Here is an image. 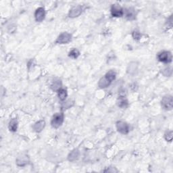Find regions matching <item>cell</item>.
Segmentation results:
<instances>
[{
  "label": "cell",
  "mask_w": 173,
  "mask_h": 173,
  "mask_svg": "<svg viewBox=\"0 0 173 173\" xmlns=\"http://www.w3.org/2000/svg\"><path fill=\"white\" fill-rule=\"evenodd\" d=\"M162 106L166 110H171L173 106L172 96L171 95H167L162 97L161 100Z\"/></svg>",
  "instance_id": "3"
},
{
  "label": "cell",
  "mask_w": 173,
  "mask_h": 173,
  "mask_svg": "<svg viewBox=\"0 0 173 173\" xmlns=\"http://www.w3.org/2000/svg\"><path fill=\"white\" fill-rule=\"evenodd\" d=\"M8 129L10 131L12 132H16L18 129V121L16 119L14 118L12 119L9 122L8 124Z\"/></svg>",
  "instance_id": "17"
},
{
  "label": "cell",
  "mask_w": 173,
  "mask_h": 173,
  "mask_svg": "<svg viewBox=\"0 0 173 173\" xmlns=\"http://www.w3.org/2000/svg\"><path fill=\"white\" fill-rule=\"evenodd\" d=\"M132 36L133 39H135V40H139V39H140L141 37V32L138 31H134L133 32Z\"/></svg>",
  "instance_id": "23"
},
{
  "label": "cell",
  "mask_w": 173,
  "mask_h": 173,
  "mask_svg": "<svg viewBox=\"0 0 173 173\" xmlns=\"http://www.w3.org/2000/svg\"><path fill=\"white\" fill-rule=\"evenodd\" d=\"M125 14V17L127 18V19L129 20H133L136 19L137 16V12L136 10L133 8H129L126 9L124 12Z\"/></svg>",
  "instance_id": "11"
},
{
  "label": "cell",
  "mask_w": 173,
  "mask_h": 173,
  "mask_svg": "<svg viewBox=\"0 0 173 173\" xmlns=\"http://www.w3.org/2000/svg\"><path fill=\"white\" fill-rule=\"evenodd\" d=\"M82 12V8L81 6H77L71 8L68 13V17L71 19H74L81 15Z\"/></svg>",
  "instance_id": "8"
},
{
  "label": "cell",
  "mask_w": 173,
  "mask_h": 173,
  "mask_svg": "<svg viewBox=\"0 0 173 173\" xmlns=\"http://www.w3.org/2000/svg\"><path fill=\"white\" fill-rule=\"evenodd\" d=\"M80 156V151L78 150V149H74L73 150H72L69 153L68 156V160L70 162H74L77 160H78V158Z\"/></svg>",
  "instance_id": "13"
},
{
  "label": "cell",
  "mask_w": 173,
  "mask_h": 173,
  "mask_svg": "<svg viewBox=\"0 0 173 173\" xmlns=\"http://www.w3.org/2000/svg\"><path fill=\"white\" fill-rule=\"evenodd\" d=\"M57 95H58L59 99L61 101H64L66 99V97L68 96V93L66 89L61 88L58 91H57Z\"/></svg>",
  "instance_id": "18"
},
{
  "label": "cell",
  "mask_w": 173,
  "mask_h": 173,
  "mask_svg": "<svg viewBox=\"0 0 173 173\" xmlns=\"http://www.w3.org/2000/svg\"><path fill=\"white\" fill-rule=\"evenodd\" d=\"M117 105L122 109L127 108L129 105V102L127 99L125 98V96H119L117 100Z\"/></svg>",
  "instance_id": "15"
},
{
  "label": "cell",
  "mask_w": 173,
  "mask_h": 173,
  "mask_svg": "<svg viewBox=\"0 0 173 173\" xmlns=\"http://www.w3.org/2000/svg\"><path fill=\"white\" fill-rule=\"evenodd\" d=\"M112 82L108 79L106 76H104L103 77L101 78L98 82V86L101 89H105L107 88L108 86H109Z\"/></svg>",
  "instance_id": "14"
},
{
  "label": "cell",
  "mask_w": 173,
  "mask_h": 173,
  "mask_svg": "<svg viewBox=\"0 0 173 173\" xmlns=\"http://www.w3.org/2000/svg\"><path fill=\"white\" fill-rule=\"evenodd\" d=\"M45 127V121L44 120H40L35 122L34 125L32 126V129H33L34 131L36 133H40L41 132L43 129Z\"/></svg>",
  "instance_id": "12"
},
{
  "label": "cell",
  "mask_w": 173,
  "mask_h": 173,
  "mask_svg": "<svg viewBox=\"0 0 173 173\" xmlns=\"http://www.w3.org/2000/svg\"><path fill=\"white\" fill-rule=\"evenodd\" d=\"M105 76L111 82H112L113 81L115 80V78L116 77V73L115 71L111 70L110 71H108Z\"/></svg>",
  "instance_id": "20"
},
{
  "label": "cell",
  "mask_w": 173,
  "mask_h": 173,
  "mask_svg": "<svg viewBox=\"0 0 173 173\" xmlns=\"http://www.w3.org/2000/svg\"><path fill=\"white\" fill-rule=\"evenodd\" d=\"M116 129L119 133H120L121 134L126 135L129 133V124L124 121H118L116 122Z\"/></svg>",
  "instance_id": "6"
},
{
  "label": "cell",
  "mask_w": 173,
  "mask_h": 173,
  "mask_svg": "<svg viewBox=\"0 0 173 173\" xmlns=\"http://www.w3.org/2000/svg\"><path fill=\"white\" fill-rule=\"evenodd\" d=\"M16 162V164L19 166V167H24V166L28 164V162H29V157H28V155L26 154H22L17 157Z\"/></svg>",
  "instance_id": "7"
},
{
  "label": "cell",
  "mask_w": 173,
  "mask_h": 173,
  "mask_svg": "<svg viewBox=\"0 0 173 173\" xmlns=\"http://www.w3.org/2000/svg\"><path fill=\"white\" fill-rule=\"evenodd\" d=\"M69 57H72L73 59H77V57L80 56V52H79L78 50L77 49H73L71 51L69 52L68 54Z\"/></svg>",
  "instance_id": "21"
},
{
  "label": "cell",
  "mask_w": 173,
  "mask_h": 173,
  "mask_svg": "<svg viewBox=\"0 0 173 173\" xmlns=\"http://www.w3.org/2000/svg\"><path fill=\"white\" fill-rule=\"evenodd\" d=\"M162 73L164 77H171L172 74V68L171 66H168L162 70Z\"/></svg>",
  "instance_id": "19"
},
{
  "label": "cell",
  "mask_w": 173,
  "mask_h": 173,
  "mask_svg": "<svg viewBox=\"0 0 173 173\" xmlns=\"http://www.w3.org/2000/svg\"><path fill=\"white\" fill-rule=\"evenodd\" d=\"M64 116L63 113H56L53 116L52 121H51V124L52 127L57 129L62 126L64 122Z\"/></svg>",
  "instance_id": "1"
},
{
  "label": "cell",
  "mask_w": 173,
  "mask_h": 173,
  "mask_svg": "<svg viewBox=\"0 0 173 173\" xmlns=\"http://www.w3.org/2000/svg\"><path fill=\"white\" fill-rule=\"evenodd\" d=\"M139 67V64L137 62H131L128 65L127 68V72L129 74L134 75L137 72Z\"/></svg>",
  "instance_id": "10"
},
{
  "label": "cell",
  "mask_w": 173,
  "mask_h": 173,
  "mask_svg": "<svg viewBox=\"0 0 173 173\" xmlns=\"http://www.w3.org/2000/svg\"><path fill=\"white\" fill-rule=\"evenodd\" d=\"M72 39L71 34L68 33L67 32H62L56 40V44H66L68 42H70Z\"/></svg>",
  "instance_id": "4"
},
{
  "label": "cell",
  "mask_w": 173,
  "mask_h": 173,
  "mask_svg": "<svg viewBox=\"0 0 173 173\" xmlns=\"http://www.w3.org/2000/svg\"><path fill=\"white\" fill-rule=\"evenodd\" d=\"M157 58L161 62L168 64L172 62V53L168 51H162L158 53Z\"/></svg>",
  "instance_id": "2"
},
{
  "label": "cell",
  "mask_w": 173,
  "mask_h": 173,
  "mask_svg": "<svg viewBox=\"0 0 173 173\" xmlns=\"http://www.w3.org/2000/svg\"><path fill=\"white\" fill-rule=\"evenodd\" d=\"M45 11L44 8H42V7H40V8H39L36 10L35 12V19L36 21L38 22V23L42 22L45 19Z\"/></svg>",
  "instance_id": "9"
},
{
  "label": "cell",
  "mask_w": 173,
  "mask_h": 173,
  "mask_svg": "<svg viewBox=\"0 0 173 173\" xmlns=\"http://www.w3.org/2000/svg\"><path fill=\"white\" fill-rule=\"evenodd\" d=\"M164 138L167 141H172V131H167V133H165L164 135Z\"/></svg>",
  "instance_id": "22"
},
{
  "label": "cell",
  "mask_w": 173,
  "mask_h": 173,
  "mask_svg": "<svg viewBox=\"0 0 173 173\" xmlns=\"http://www.w3.org/2000/svg\"><path fill=\"white\" fill-rule=\"evenodd\" d=\"M62 88V81L60 79H55L51 85V89L53 91H58Z\"/></svg>",
  "instance_id": "16"
},
{
  "label": "cell",
  "mask_w": 173,
  "mask_h": 173,
  "mask_svg": "<svg viewBox=\"0 0 173 173\" xmlns=\"http://www.w3.org/2000/svg\"><path fill=\"white\" fill-rule=\"evenodd\" d=\"M111 14L115 18H120L124 15V10L119 4H113L111 7Z\"/></svg>",
  "instance_id": "5"
},
{
  "label": "cell",
  "mask_w": 173,
  "mask_h": 173,
  "mask_svg": "<svg viewBox=\"0 0 173 173\" xmlns=\"http://www.w3.org/2000/svg\"><path fill=\"white\" fill-rule=\"evenodd\" d=\"M103 172H118V171L117 170V169H116V168L109 167V168H107L105 171H103Z\"/></svg>",
  "instance_id": "24"
}]
</instances>
